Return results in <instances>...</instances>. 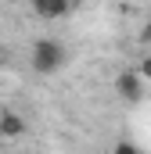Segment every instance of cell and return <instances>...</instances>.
<instances>
[{"instance_id":"obj_1","label":"cell","mask_w":151,"mask_h":154,"mask_svg":"<svg viewBox=\"0 0 151 154\" xmlns=\"http://www.w3.org/2000/svg\"><path fill=\"white\" fill-rule=\"evenodd\" d=\"M33 72H40V75H54L61 65H65V47L58 43V39L50 36H40L36 43H33Z\"/></svg>"},{"instance_id":"obj_2","label":"cell","mask_w":151,"mask_h":154,"mask_svg":"<svg viewBox=\"0 0 151 154\" xmlns=\"http://www.w3.org/2000/svg\"><path fill=\"white\" fill-rule=\"evenodd\" d=\"M115 93L122 97V100H140L144 97V86H140V72H119L115 75Z\"/></svg>"},{"instance_id":"obj_3","label":"cell","mask_w":151,"mask_h":154,"mask_svg":"<svg viewBox=\"0 0 151 154\" xmlns=\"http://www.w3.org/2000/svg\"><path fill=\"white\" fill-rule=\"evenodd\" d=\"M33 11H36L40 18H47V22H54V18H65L72 7L65 4V0H36L33 4Z\"/></svg>"},{"instance_id":"obj_4","label":"cell","mask_w":151,"mask_h":154,"mask_svg":"<svg viewBox=\"0 0 151 154\" xmlns=\"http://www.w3.org/2000/svg\"><path fill=\"white\" fill-rule=\"evenodd\" d=\"M25 133V118L14 115V111H0V136H22Z\"/></svg>"},{"instance_id":"obj_5","label":"cell","mask_w":151,"mask_h":154,"mask_svg":"<svg viewBox=\"0 0 151 154\" xmlns=\"http://www.w3.org/2000/svg\"><path fill=\"white\" fill-rule=\"evenodd\" d=\"M112 154H140V147H137V143H130V140H119Z\"/></svg>"},{"instance_id":"obj_6","label":"cell","mask_w":151,"mask_h":154,"mask_svg":"<svg viewBox=\"0 0 151 154\" xmlns=\"http://www.w3.org/2000/svg\"><path fill=\"white\" fill-rule=\"evenodd\" d=\"M140 79H151V57L140 61Z\"/></svg>"},{"instance_id":"obj_7","label":"cell","mask_w":151,"mask_h":154,"mask_svg":"<svg viewBox=\"0 0 151 154\" xmlns=\"http://www.w3.org/2000/svg\"><path fill=\"white\" fill-rule=\"evenodd\" d=\"M140 39H151V25H144V32H140Z\"/></svg>"},{"instance_id":"obj_8","label":"cell","mask_w":151,"mask_h":154,"mask_svg":"<svg viewBox=\"0 0 151 154\" xmlns=\"http://www.w3.org/2000/svg\"><path fill=\"white\" fill-rule=\"evenodd\" d=\"M0 54H4V47H0Z\"/></svg>"}]
</instances>
